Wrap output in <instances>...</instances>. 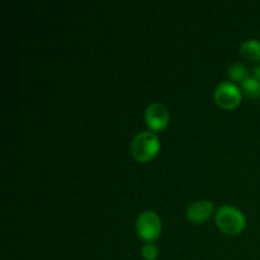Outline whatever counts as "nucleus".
<instances>
[{
    "label": "nucleus",
    "instance_id": "10",
    "mask_svg": "<svg viewBox=\"0 0 260 260\" xmlns=\"http://www.w3.org/2000/svg\"><path fill=\"white\" fill-rule=\"evenodd\" d=\"M142 258L145 260H155L159 255V250L152 243H146L141 250Z\"/></svg>",
    "mask_w": 260,
    "mask_h": 260
},
{
    "label": "nucleus",
    "instance_id": "7",
    "mask_svg": "<svg viewBox=\"0 0 260 260\" xmlns=\"http://www.w3.org/2000/svg\"><path fill=\"white\" fill-rule=\"evenodd\" d=\"M241 55L244 58L251 62H259L260 61V41L258 40H248L241 45L240 47Z\"/></svg>",
    "mask_w": 260,
    "mask_h": 260
},
{
    "label": "nucleus",
    "instance_id": "9",
    "mask_svg": "<svg viewBox=\"0 0 260 260\" xmlns=\"http://www.w3.org/2000/svg\"><path fill=\"white\" fill-rule=\"evenodd\" d=\"M241 91L249 98H259L260 96V81L255 78H249L241 83Z\"/></svg>",
    "mask_w": 260,
    "mask_h": 260
},
{
    "label": "nucleus",
    "instance_id": "11",
    "mask_svg": "<svg viewBox=\"0 0 260 260\" xmlns=\"http://www.w3.org/2000/svg\"><path fill=\"white\" fill-rule=\"evenodd\" d=\"M254 78H255L256 80L260 81V66L254 69Z\"/></svg>",
    "mask_w": 260,
    "mask_h": 260
},
{
    "label": "nucleus",
    "instance_id": "8",
    "mask_svg": "<svg viewBox=\"0 0 260 260\" xmlns=\"http://www.w3.org/2000/svg\"><path fill=\"white\" fill-rule=\"evenodd\" d=\"M229 78L233 81H240V83H243V81H245L250 76H249L248 68L244 66L243 63L238 62L230 66V69H229Z\"/></svg>",
    "mask_w": 260,
    "mask_h": 260
},
{
    "label": "nucleus",
    "instance_id": "1",
    "mask_svg": "<svg viewBox=\"0 0 260 260\" xmlns=\"http://www.w3.org/2000/svg\"><path fill=\"white\" fill-rule=\"evenodd\" d=\"M160 150L159 137L151 131L140 132L131 144V154L137 161L147 162L154 159Z\"/></svg>",
    "mask_w": 260,
    "mask_h": 260
},
{
    "label": "nucleus",
    "instance_id": "6",
    "mask_svg": "<svg viewBox=\"0 0 260 260\" xmlns=\"http://www.w3.org/2000/svg\"><path fill=\"white\" fill-rule=\"evenodd\" d=\"M213 203L210 201H198L192 203L187 210V218L190 223L200 225L212 216Z\"/></svg>",
    "mask_w": 260,
    "mask_h": 260
},
{
    "label": "nucleus",
    "instance_id": "5",
    "mask_svg": "<svg viewBox=\"0 0 260 260\" xmlns=\"http://www.w3.org/2000/svg\"><path fill=\"white\" fill-rule=\"evenodd\" d=\"M169 111L162 103H152L145 111V121L151 132H161L169 123Z\"/></svg>",
    "mask_w": 260,
    "mask_h": 260
},
{
    "label": "nucleus",
    "instance_id": "2",
    "mask_svg": "<svg viewBox=\"0 0 260 260\" xmlns=\"http://www.w3.org/2000/svg\"><path fill=\"white\" fill-rule=\"evenodd\" d=\"M216 225L228 235H238L245 229L246 218L240 210L233 206H223L216 213Z\"/></svg>",
    "mask_w": 260,
    "mask_h": 260
},
{
    "label": "nucleus",
    "instance_id": "3",
    "mask_svg": "<svg viewBox=\"0 0 260 260\" xmlns=\"http://www.w3.org/2000/svg\"><path fill=\"white\" fill-rule=\"evenodd\" d=\"M136 231L141 240L152 243L157 240L161 234V220L152 211H145L137 218Z\"/></svg>",
    "mask_w": 260,
    "mask_h": 260
},
{
    "label": "nucleus",
    "instance_id": "4",
    "mask_svg": "<svg viewBox=\"0 0 260 260\" xmlns=\"http://www.w3.org/2000/svg\"><path fill=\"white\" fill-rule=\"evenodd\" d=\"M215 102L223 109H235L241 102V91L235 84L221 83L215 90Z\"/></svg>",
    "mask_w": 260,
    "mask_h": 260
}]
</instances>
